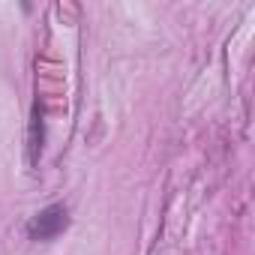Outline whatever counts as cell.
<instances>
[{
	"instance_id": "1",
	"label": "cell",
	"mask_w": 255,
	"mask_h": 255,
	"mask_svg": "<svg viewBox=\"0 0 255 255\" xmlns=\"http://www.w3.org/2000/svg\"><path fill=\"white\" fill-rule=\"evenodd\" d=\"M66 225H69L66 207H63V204H51V207L39 210V213L27 222V234H30L33 240H51V237H57Z\"/></svg>"
}]
</instances>
